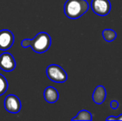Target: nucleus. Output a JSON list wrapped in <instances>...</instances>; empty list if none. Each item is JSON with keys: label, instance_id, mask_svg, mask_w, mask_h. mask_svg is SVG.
<instances>
[{"label": "nucleus", "instance_id": "4", "mask_svg": "<svg viewBox=\"0 0 122 121\" xmlns=\"http://www.w3.org/2000/svg\"><path fill=\"white\" fill-rule=\"evenodd\" d=\"M92 9L97 15L105 17L111 12V2L109 0H92Z\"/></svg>", "mask_w": 122, "mask_h": 121}, {"label": "nucleus", "instance_id": "7", "mask_svg": "<svg viewBox=\"0 0 122 121\" xmlns=\"http://www.w3.org/2000/svg\"><path fill=\"white\" fill-rule=\"evenodd\" d=\"M14 42V35L10 30L0 31V50L6 51L12 47Z\"/></svg>", "mask_w": 122, "mask_h": 121}, {"label": "nucleus", "instance_id": "1", "mask_svg": "<svg viewBox=\"0 0 122 121\" xmlns=\"http://www.w3.org/2000/svg\"><path fill=\"white\" fill-rule=\"evenodd\" d=\"M51 39L48 33L41 32L34 37L33 39H23L21 46L23 48L31 47L32 50L37 53H44L50 48Z\"/></svg>", "mask_w": 122, "mask_h": 121}, {"label": "nucleus", "instance_id": "9", "mask_svg": "<svg viewBox=\"0 0 122 121\" xmlns=\"http://www.w3.org/2000/svg\"><path fill=\"white\" fill-rule=\"evenodd\" d=\"M106 98V91L103 86H98L96 87L92 94V100L97 105H101Z\"/></svg>", "mask_w": 122, "mask_h": 121}, {"label": "nucleus", "instance_id": "12", "mask_svg": "<svg viewBox=\"0 0 122 121\" xmlns=\"http://www.w3.org/2000/svg\"><path fill=\"white\" fill-rule=\"evenodd\" d=\"M8 88V83L7 81L6 78L2 74H0V96L3 95L7 91Z\"/></svg>", "mask_w": 122, "mask_h": 121}, {"label": "nucleus", "instance_id": "13", "mask_svg": "<svg viewBox=\"0 0 122 121\" xmlns=\"http://www.w3.org/2000/svg\"><path fill=\"white\" fill-rule=\"evenodd\" d=\"M111 107L113 110H116V109L119 107V103H118V101H116V100H112V101L111 102Z\"/></svg>", "mask_w": 122, "mask_h": 121}, {"label": "nucleus", "instance_id": "6", "mask_svg": "<svg viewBox=\"0 0 122 121\" xmlns=\"http://www.w3.org/2000/svg\"><path fill=\"white\" fill-rule=\"evenodd\" d=\"M16 68V61L14 57L9 52H3L0 55V69L9 72Z\"/></svg>", "mask_w": 122, "mask_h": 121}, {"label": "nucleus", "instance_id": "3", "mask_svg": "<svg viewBox=\"0 0 122 121\" xmlns=\"http://www.w3.org/2000/svg\"><path fill=\"white\" fill-rule=\"evenodd\" d=\"M46 74L50 81L56 83H64L67 80V74L60 66L49 65L46 69Z\"/></svg>", "mask_w": 122, "mask_h": 121}, {"label": "nucleus", "instance_id": "15", "mask_svg": "<svg viewBox=\"0 0 122 121\" xmlns=\"http://www.w3.org/2000/svg\"><path fill=\"white\" fill-rule=\"evenodd\" d=\"M116 118H117V120H122V114L120 115V116L116 117Z\"/></svg>", "mask_w": 122, "mask_h": 121}, {"label": "nucleus", "instance_id": "10", "mask_svg": "<svg viewBox=\"0 0 122 121\" xmlns=\"http://www.w3.org/2000/svg\"><path fill=\"white\" fill-rule=\"evenodd\" d=\"M71 120H88L92 121V115L91 114V112L87 111V110H81L78 114L76 115V116L72 118Z\"/></svg>", "mask_w": 122, "mask_h": 121}, {"label": "nucleus", "instance_id": "5", "mask_svg": "<svg viewBox=\"0 0 122 121\" xmlns=\"http://www.w3.org/2000/svg\"><path fill=\"white\" fill-rule=\"evenodd\" d=\"M4 108L8 112L11 114H17L22 108V104L19 98L15 95H8L4 99Z\"/></svg>", "mask_w": 122, "mask_h": 121}, {"label": "nucleus", "instance_id": "2", "mask_svg": "<svg viewBox=\"0 0 122 121\" xmlns=\"http://www.w3.org/2000/svg\"><path fill=\"white\" fill-rule=\"evenodd\" d=\"M89 9L86 0H67L64 5V13L68 18L76 19L83 16Z\"/></svg>", "mask_w": 122, "mask_h": 121}, {"label": "nucleus", "instance_id": "11", "mask_svg": "<svg viewBox=\"0 0 122 121\" xmlns=\"http://www.w3.org/2000/svg\"><path fill=\"white\" fill-rule=\"evenodd\" d=\"M102 37L107 42H111L116 39V32L112 29H104L102 32Z\"/></svg>", "mask_w": 122, "mask_h": 121}, {"label": "nucleus", "instance_id": "14", "mask_svg": "<svg viewBox=\"0 0 122 121\" xmlns=\"http://www.w3.org/2000/svg\"><path fill=\"white\" fill-rule=\"evenodd\" d=\"M106 120H107V121H110V120H117V118H116V117H114V116H110V117H107V118H106Z\"/></svg>", "mask_w": 122, "mask_h": 121}, {"label": "nucleus", "instance_id": "8", "mask_svg": "<svg viewBox=\"0 0 122 121\" xmlns=\"http://www.w3.org/2000/svg\"><path fill=\"white\" fill-rule=\"evenodd\" d=\"M43 96L47 103L53 104V103H56L58 100L59 93L56 91V88L52 87V86H47L45 89V91H44Z\"/></svg>", "mask_w": 122, "mask_h": 121}]
</instances>
